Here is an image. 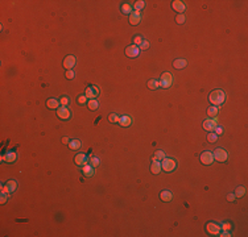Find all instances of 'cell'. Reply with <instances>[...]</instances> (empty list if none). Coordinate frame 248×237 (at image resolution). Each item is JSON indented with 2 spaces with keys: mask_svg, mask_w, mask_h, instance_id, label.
Wrapping results in <instances>:
<instances>
[{
  "mask_svg": "<svg viewBox=\"0 0 248 237\" xmlns=\"http://www.w3.org/2000/svg\"><path fill=\"white\" fill-rule=\"evenodd\" d=\"M133 8H135V11H139L140 12L143 8H145V1H144V0H139V1L135 3Z\"/></svg>",
  "mask_w": 248,
  "mask_h": 237,
  "instance_id": "f1b7e54d",
  "label": "cell"
},
{
  "mask_svg": "<svg viewBox=\"0 0 248 237\" xmlns=\"http://www.w3.org/2000/svg\"><path fill=\"white\" fill-rule=\"evenodd\" d=\"M108 120H110V123H119V120H120V116H118L116 113H111L108 116Z\"/></svg>",
  "mask_w": 248,
  "mask_h": 237,
  "instance_id": "1f68e13d",
  "label": "cell"
},
{
  "mask_svg": "<svg viewBox=\"0 0 248 237\" xmlns=\"http://www.w3.org/2000/svg\"><path fill=\"white\" fill-rule=\"evenodd\" d=\"M70 115H71V112H70V109L65 107V105H61V107L57 109V116L60 117L61 120H67V118L70 117Z\"/></svg>",
  "mask_w": 248,
  "mask_h": 237,
  "instance_id": "ba28073f",
  "label": "cell"
},
{
  "mask_svg": "<svg viewBox=\"0 0 248 237\" xmlns=\"http://www.w3.org/2000/svg\"><path fill=\"white\" fill-rule=\"evenodd\" d=\"M121 12H123L124 15H131L133 12V8L131 4H128V3H124L123 5H121Z\"/></svg>",
  "mask_w": 248,
  "mask_h": 237,
  "instance_id": "cb8c5ba5",
  "label": "cell"
},
{
  "mask_svg": "<svg viewBox=\"0 0 248 237\" xmlns=\"http://www.w3.org/2000/svg\"><path fill=\"white\" fill-rule=\"evenodd\" d=\"M88 163H90L91 166H94V168H96V166H99L100 161H99V158H98V157H93V156H91L90 157V161H88Z\"/></svg>",
  "mask_w": 248,
  "mask_h": 237,
  "instance_id": "f546056e",
  "label": "cell"
},
{
  "mask_svg": "<svg viewBox=\"0 0 248 237\" xmlns=\"http://www.w3.org/2000/svg\"><path fill=\"white\" fill-rule=\"evenodd\" d=\"M60 100H57V99H49L48 102H46V107L49 109H58L60 108Z\"/></svg>",
  "mask_w": 248,
  "mask_h": 237,
  "instance_id": "e0dca14e",
  "label": "cell"
},
{
  "mask_svg": "<svg viewBox=\"0 0 248 237\" xmlns=\"http://www.w3.org/2000/svg\"><path fill=\"white\" fill-rule=\"evenodd\" d=\"M216 138H218V135H215V133L213 132H209V136H207V140H209L210 142H215Z\"/></svg>",
  "mask_w": 248,
  "mask_h": 237,
  "instance_id": "836d02e7",
  "label": "cell"
},
{
  "mask_svg": "<svg viewBox=\"0 0 248 237\" xmlns=\"http://www.w3.org/2000/svg\"><path fill=\"white\" fill-rule=\"evenodd\" d=\"M87 107L90 108L91 111H96V109L99 108V103H98V100H96V99H91V100H88Z\"/></svg>",
  "mask_w": 248,
  "mask_h": 237,
  "instance_id": "d4e9b609",
  "label": "cell"
},
{
  "mask_svg": "<svg viewBox=\"0 0 248 237\" xmlns=\"http://www.w3.org/2000/svg\"><path fill=\"white\" fill-rule=\"evenodd\" d=\"M235 198H236V196H235V194H228V195H227V200H228V202H234Z\"/></svg>",
  "mask_w": 248,
  "mask_h": 237,
  "instance_id": "7bdbcfd3",
  "label": "cell"
},
{
  "mask_svg": "<svg viewBox=\"0 0 248 237\" xmlns=\"http://www.w3.org/2000/svg\"><path fill=\"white\" fill-rule=\"evenodd\" d=\"M5 186H7L8 188H10V191H11V192H13V191L17 188V182L15 181V179H11V181H8L7 183H5Z\"/></svg>",
  "mask_w": 248,
  "mask_h": 237,
  "instance_id": "484cf974",
  "label": "cell"
},
{
  "mask_svg": "<svg viewBox=\"0 0 248 237\" xmlns=\"http://www.w3.org/2000/svg\"><path fill=\"white\" fill-rule=\"evenodd\" d=\"M62 142H63V144H69V142H70V138H69V137H63V138H62Z\"/></svg>",
  "mask_w": 248,
  "mask_h": 237,
  "instance_id": "f6af8a7d",
  "label": "cell"
},
{
  "mask_svg": "<svg viewBox=\"0 0 248 237\" xmlns=\"http://www.w3.org/2000/svg\"><path fill=\"white\" fill-rule=\"evenodd\" d=\"M218 113H219V107H216V105H211V107L207 108V115L210 117H216Z\"/></svg>",
  "mask_w": 248,
  "mask_h": 237,
  "instance_id": "44dd1931",
  "label": "cell"
},
{
  "mask_svg": "<svg viewBox=\"0 0 248 237\" xmlns=\"http://www.w3.org/2000/svg\"><path fill=\"white\" fill-rule=\"evenodd\" d=\"M214 130H215V135H218V136H220L223 133V128L220 125H216L215 128H214Z\"/></svg>",
  "mask_w": 248,
  "mask_h": 237,
  "instance_id": "b9f144b4",
  "label": "cell"
},
{
  "mask_svg": "<svg viewBox=\"0 0 248 237\" xmlns=\"http://www.w3.org/2000/svg\"><path fill=\"white\" fill-rule=\"evenodd\" d=\"M172 8L174 11L182 13V12H185V10H186V5H185L183 1H181V0H174V1L172 3Z\"/></svg>",
  "mask_w": 248,
  "mask_h": 237,
  "instance_id": "9a60e30c",
  "label": "cell"
},
{
  "mask_svg": "<svg viewBox=\"0 0 248 237\" xmlns=\"http://www.w3.org/2000/svg\"><path fill=\"white\" fill-rule=\"evenodd\" d=\"M16 158H17V156H16V153H15V151H8L5 156L1 157V161H3V162L13 163L15 161H16Z\"/></svg>",
  "mask_w": 248,
  "mask_h": 237,
  "instance_id": "2e32d148",
  "label": "cell"
},
{
  "mask_svg": "<svg viewBox=\"0 0 248 237\" xmlns=\"http://www.w3.org/2000/svg\"><path fill=\"white\" fill-rule=\"evenodd\" d=\"M185 20H186V17H185V15H183V13H178V15H177V17H176L177 24H183V23H185Z\"/></svg>",
  "mask_w": 248,
  "mask_h": 237,
  "instance_id": "d6a6232c",
  "label": "cell"
},
{
  "mask_svg": "<svg viewBox=\"0 0 248 237\" xmlns=\"http://www.w3.org/2000/svg\"><path fill=\"white\" fill-rule=\"evenodd\" d=\"M177 168V162L173 159V158H166L165 157L161 162V169L166 173H172L174 169Z\"/></svg>",
  "mask_w": 248,
  "mask_h": 237,
  "instance_id": "7a4b0ae2",
  "label": "cell"
},
{
  "mask_svg": "<svg viewBox=\"0 0 248 237\" xmlns=\"http://www.w3.org/2000/svg\"><path fill=\"white\" fill-rule=\"evenodd\" d=\"M206 230L209 232V235H213V236H219L220 233V225L216 223H209L206 225Z\"/></svg>",
  "mask_w": 248,
  "mask_h": 237,
  "instance_id": "8992f818",
  "label": "cell"
},
{
  "mask_svg": "<svg viewBox=\"0 0 248 237\" xmlns=\"http://www.w3.org/2000/svg\"><path fill=\"white\" fill-rule=\"evenodd\" d=\"M173 83V75L170 72H164L160 79V87L162 89H169Z\"/></svg>",
  "mask_w": 248,
  "mask_h": 237,
  "instance_id": "277c9868",
  "label": "cell"
},
{
  "mask_svg": "<svg viewBox=\"0 0 248 237\" xmlns=\"http://www.w3.org/2000/svg\"><path fill=\"white\" fill-rule=\"evenodd\" d=\"M10 198V195L8 194H5V192H3L1 191V198H0V202H1V204H4L5 202H7V199Z\"/></svg>",
  "mask_w": 248,
  "mask_h": 237,
  "instance_id": "74e56055",
  "label": "cell"
},
{
  "mask_svg": "<svg viewBox=\"0 0 248 237\" xmlns=\"http://www.w3.org/2000/svg\"><path fill=\"white\" fill-rule=\"evenodd\" d=\"M1 191H3V192H5V194H8V195H11V194H12L11 191H10V188H8L7 186H3L1 187Z\"/></svg>",
  "mask_w": 248,
  "mask_h": 237,
  "instance_id": "ee69618b",
  "label": "cell"
},
{
  "mask_svg": "<svg viewBox=\"0 0 248 237\" xmlns=\"http://www.w3.org/2000/svg\"><path fill=\"white\" fill-rule=\"evenodd\" d=\"M82 173H83L85 177L87 178H91L95 175V170H94V166H91L90 163H87V165L82 166Z\"/></svg>",
  "mask_w": 248,
  "mask_h": 237,
  "instance_id": "5bb4252c",
  "label": "cell"
},
{
  "mask_svg": "<svg viewBox=\"0 0 248 237\" xmlns=\"http://www.w3.org/2000/svg\"><path fill=\"white\" fill-rule=\"evenodd\" d=\"M201 162L203 165H211L214 162V157H213V153L211 151H203L201 154Z\"/></svg>",
  "mask_w": 248,
  "mask_h": 237,
  "instance_id": "7c38bea8",
  "label": "cell"
},
{
  "mask_svg": "<svg viewBox=\"0 0 248 237\" xmlns=\"http://www.w3.org/2000/svg\"><path fill=\"white\" fill-rule=\"evenodd\" d=\"M139 53H140V49L136 45H130V46L125 49V56L130 57V58H136V57L139 56Z\"/></svg>",
  "mask_w": 248,
  "mask_h": 237,
  "instance_id": "9c48e42d",
  "label": "cell"
},
{
  "mask_svg": "<svg viewBox=\"0 0 248 237\" xmlns=\"http://www.w3.org/2000/svg\"><path fill=\"white\" fill-rule=\"evenodd\" d=\"M165 157H166V156H165V153H164L162 150H156V153H155V158H156L157 161H162Z\"/></svg>",
  "mask_w": 248,
  "mask_h": 237,
  "instance_id": "4dcf8cb0",
  "label": "cell"
},
{
  "mask_svg": "<svg viewBox=\"0 0 248 237\" xmlns=\"http://www.w3.org/2000/svg\"><path fill=\"white\" fill-rule=\"evenodd\" d=\"M119 124H120L121 127H130L131 124H132V118H131V116H127V115H124V116L120 117V120H119Z\"/></svg>",
  "mask_w": 248,
  "mask_h": 237,
  "instance_id": "ffe728a7",
  "label": "cell"
},
{
  "mask_svg": "<svg viewBox=\"0 0 248 237\" xmlns=\"http://www.w3.org/2000/svg\"><path fill=\"white\" fill-rule=\"evenodd\" d=\"M77 63V59L74 56H71V54H69V56L65 57V59H63V67L66 70H73V67L75 66Z\"/></svg>",
  "mask_w": 248,
  "mask_h": 237,
  "instance_id": "52a82bcc",
  "label": "cell"
},
{
  "mask_svg": "<svg viewBox=\"0 0 248 237\" xmlns=\"http://www.w3.org/2000/svg\"><path fill=\"white\" fill-rule=\"evenodd\" d=\"M160 198H161L162 202H170V200L173 199V195H172V192H170L169 190H164V191H161Z\"/></svg>",
  "mask_w": 248,
  "mask_h": 237,
  "instance_id": "ac0fdd59",
  "label": "cell"
},
{
  "mask_svg": "<svg viewBox=\"0 0 248 237\" xmlns=\"http://www.w3.org/2000/svg\"><path fill=\"white\" fill-rule=\"evenodd\" d=\"M98 94H99V90H98L96 86H88L86 89V92H85V96L91 100V99H95Z\"/></svg>",
  "mask_w": 248,
  "mask_h": 237,
  "instance_id": "30bf717a",
  "label": "cell"
},
{
  "mask_svg": "<svg viewBox=\"0 0 248 237\" xmlns=\"http://www.w3.org/2000/svg\"><path fill=\"white\" fill-rule=\"evenodd\" d=\"M74 161H75V163L78 166H85V165H87L88 163V161H90V158H88L86 154H83V153H79V154H77L75 158H74Z\"/></svg>",
  "mask_w": 248,
  "mask_h": 237,
  "instance_id": "8fae6325",
  "label": "cell"
},
{
  "mask_svg": "<svg viewBox=\"0 0 248 237\" xmlns=\"http://www.w3.org/2000/svg\"><path fill=\"white\" fill-rule=\"evenodd\" d=\"M232 225L230 223H223V225H220V229L222 230H231Z\"/></svg>",
  "mask_w": 248,
  "mask_h": 237,
  "instance_id": "8d00e7d4",
  "label": "cell"
},
{
  "mask_svg": "<svg viewBox=\"0 0 248 237\" xmlns=\"http://www.w3.org/2000/svg\"><path fill=\"white\" fill-rule=\"evenodd\" d=\"M160 87V80H156V79H151V80L148 82V89L151 90H156Z\"/></svg>",
  "mask_w": 248,
  "mask_h": 237,
  "instance_id": "4316f807",
  "label": "cell"
},
{
  "mask_svg": "<svg viewBox=\"0 0 248 237\" xmlns=\"http://www.w3.org/2000/svg\"><path fill=\"white\" fill-rule=\"evenodd\" d=\"M244 195H246V187L240 186V187H238L236 190H235V196H236V198H241Z\"/></svg>",
  "mask_w": 248,
  "mask_h": 237,
  "instance_id": "83f0119b",
  "label": "cell"
},
{
  "mask_svg": "<svg viewBox=\"0 0 248 237\" xmlns=\"http://www.w3.org/2000/svg\"><path fill=\"white\" fill-rule=\"evenodd\" d=\"M216 125H218V120H216V117L206 118V120L203 121V129L207 130V132H213Z\"/></svg>",
  "mask_w": 248,
  "mask_h": 237,
  "instance_id": "5b68a950",
  "label": "cell"
},
{
  "mask_svg": "<svg viewBox=\"0 0 248 237\" xmlns=\"http://www.w3.org/2000/svg\"><path fill=\"white\" fill-rule=\"evenodd\" d=\"M209 100H210V103L213 105H216V107H219V105H222L223 103H224L226 94L223 92L222 90H214L213 92L209 95Z\"/></svg>",
  "mask_w": 248,
  "mask_h": 237,
  "instance_id": "6da1fadb",
  "label": "cell"
},
{
  "mask_svg": "<svg viewBox=\"0 0 248 237\" xmlns=\"http://www.w3.org/2000/svg\"><path fill=\"white\" fill-rule=\"evenodd\" d=\"M74 77H75L74 71H73V70H67V71H66V78L67 79H74Z\"/></svg>",
  "mask_w": 248,
  "mask_h": 237,
  "instance_id": "ab89813d",
  "label": "cell"
},
{
  "mask_svg": "<svg viewBox=\"0 0 248 237\" xmlns=\"http://www.w3.org/2000/svg\"><path fill=\"white\" fill-rule=\"evenodd\" d=\"M186 65H188L186 59H176V61L173 62V67H174V69H183Z\"/></svg>",
  "mask_w": 248,
  "mask_h": 237,
  "instance_id": "7402d4cb",
  "label": "cell"
},
{
  "mask_svg": "<svg viewBox=\"0 0 248 237\" xmlns=\"http://www.w3.org/2000/svg\"><path fill=\"white\" fill-rule=\"evenodd\" d=\"M81 146H82V144L79 140H71V141L69 142V148L71 149V150H78Z\"/></svg>",
  "mask_w": 248,
  "mask_h": 237,
  "instance_id": "603a6c76",
  "label": "cell"
},
{
  "mask_svg": "<svg viewBox=\"0 0 248 237\" xmlns=\"http://www.w3.org/2000/svg\"><path fill=\"white\" fill-rule=\"evenodd\" d=\"M148 48H149V42L146 41V40H144V41L141 42V45L139 46V49H140V50H146Z\"/></svg>",
  "mask_w": 248,
  "mask_h": 237,
  "instance_id": "d590c367",
  "label": "cell"
},
{
  "mask_svg": "<svg viewBox=\"0 0 248 237\" xmlns=\"http://www.w3.org/2000/svg\"><path fill=\"white\" fill-rule=\"evenodd\" d=\"M143 41H144V40H143L141 36H136V37H135V40H133V45H136V46H140Z\"/></svg>",
  "mask_w": 248,
  "mask_h": 237,
  "instance_id": "e575fe53",
  "label": "cell"
},
{
  "mask_svg": "<svg viewBox=\"0 0 248 237\" xmlns=\"http://www.w3.org/2000/svg\"><path fill=\"white\" fill-rule=\"evenodd\" d=\"M140 21H141V13L139 11H133L130 15V24L131 25H137Z\"/></svg>",
  "mask_w": 248,
  "mask_h": 237,
  "instance_id": "4fadbf2b",
  "label": "cell"
},
{
  "mask_svg": "<svg viewBox=\"0 0 248 237\" xmlns=\"http://www.w3.org/2000/svg\"><path fill=\"white\" fill-rule=\"evenodd\" d=\"M77 102H78V104H85V103L87 102V98L85 95L83 96H79V98L77 99Z\"/></svg>",
  "mask_w": 248,
  "mask_h": 237,
  "instance_id": "60d3db41",
  "label": "cell"
},
{
  "mask_svg": "<svg viewBox=\"0 0 248 237\" xmlns=\"http://www.w3.org/2000/svg\"><path fill=\"white\" fill-rule=\"evenodd\" d=\"M60 103H61V105H66L69 104V98H67V96H62V98H61V100H60Z\"/></svg>",
  "mask_w": 248,
  "mask_h": 237,
  "instance_id": "f35d334b",
  "label": "cell"
},
{
  "mask_svg": "<svg viewBox=\"0 0 248 237\" xmlns=\"http://www.w3.org/2000/svg\"><path fill=\"white\" fill-rule=\"evenodd\" d=\"M213 157H214V161H218V162H226L228 158V153L222 148H218L214 150L213 153Z\"/></svg>",
  "mask_w": 248,
  "mask_h": 237,
  "instance_id": "3957f363",
  "label": "cell"
},
{
  "mask_svg": "<svg viewBox=\"0 0 248 237\" xmlns=\"http://www.w3.org/2000/svg\"><path fill=\"white\" fill-rule=\"evenodd\" d=\"M161 163L158 162V161H153L152 165H151V171L153 174H160L161 173Z\"/></svg>",
  "mask_w": 248,
  "mask_h": 237,
  "instance_id": "d6986e66",
  "label": "cell"
}]
</instances>
